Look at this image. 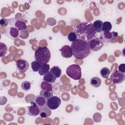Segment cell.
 <instances>
[{"label":"cell","mask_w":125,"mask_h":125,"mask_svg":"<svg viewBox=\"0 0 125 125\" xmlns=\"http://www.w3.org/2000/svg\"><path fill=\"white\" fill-rule=\"evenodd\" d=\"M67 39L69 41L73 42L77 39V36L74 31L71 32L69 33L67 36Z\"/></svg>","instance_id":"83f0119b"},{"label":"cell","mask_w":125,"mask_h":125,"mask_svg":"<svg viewBox=\"0 0 125 125\" xmlns=\"http://www.w3.org/2000/svg\"><path fill=\"white\" fill-rule=\"evenodd\" d=\"M14 27H16L19 31H23L26 29L27 26L26 22L23 20H17L14 23Z\"/></svg>","instance_id":"9a60e30c"},{"label":"cell","mask_w":125,"mask_h":125,"mask_svg":"<svg viewBox=\"0 0 125 125\" xmlns=\"http://www.w3.org/2000/svg\"><path fill=\"white\" fill-rule=\"evenodd\" d=\"M31 105L27 106V113L31 116H36L40 114V108L35 102H30Z\"/></svg>","instance_id":"9c48e42d"},{"label":"cell","mask_w":125,"mask_h":125,"mask_svg":"<svg viewBox=\"0 0 125 125\" xmlns=\"http://www.w3.org/2000/svg\"><path fill=\"white\" fill-rule=\"evenodd\" d=\"M103 23V22L101 20H96L93 22V25L96 32L101 33L102 31Z\"/></svg>","instance_id":"d6986e66"},{"label":"cell","mask_w":125,"mask_h":125,"mask_svg":"<svg viewBox=\"0 0 125 125\" xmlns=\"http://www.w3.org/2000/svg\"><path fill=\"white\" fill-rule=\"evenodd\" d=\"M7 47L5 44L2 42H0V57H4L7 52Z\"/></svg>","instance_id":"cb8c5ba5"},{"label":"cell","mask_w":125,"mask_h":125,"mask_svg":"<svg viewBox=\"0 0 125 125\" xmlns=\"http://www.w3.org/2000/svg\"><path fill=\"white\" fill-rule=\"evenodd\" d=\"M74 32L77 35L78 39L86 42L94 38L97 33L93 24L87 21L81 22L75 27Z\"/></svg>","instance_id":"6da1fadb"},{"label":"cell","mask_w":125,"mask_h":125,"mask_svg":"<svg viewBox=\"0 0 125 125\" xmlns=\"http://www.w3.org/2000/svg\"><path fill=\"white\" fill-rule=\"evenodd\" d=\"M118 33L116 32H108V31H102L100 33V39L102 41L105 43H109L111 41L118 36Z\"/></svg>","instance_id":"5b68a950"},{"label":"cell","mask_w":125,"mask_h":125,"mask_svg":"<svg viewBox=\"0 0 125 125\" xmlns=\"http://www.w3.org/2000/svg\"><path fill=\"white\" fill-rule=\"evenodd\" d=\"M53 92L52 91H49V90H41L40 93V95L44 97L46 100L49 97H51L53 96Z\"/></svg>","instance_id":"44dd1931"},{"label":"cell","mask_w":125,"mask_h":125,"mask_svg":"<svg viewBox=\"0 0 125 125\" xmlns=\"http://www.w3.org/2000/svg\"><path fill=\"white\" fill-rule=\"evenodd\" d=\"M46 99L40 96V95H38L36 96V99H35V102L36 103V104H37V105L38 106V107H39L40 109L43 107H44L45 106H46Z\"/></svg>","instance_id":"4fadbf2b"},{"label":"cell","mask_w":125,"mask_h":125,"mask_svg":"<svg viewBox=\"0 0 125 125\" xmlns=\"http://www.w3.org/2000/svg\"><path fill=\"white\" fill-rule=\"evenodd\" d=\"M9 23V20L5 18H2L0 21V25L2 27H6Z\"/></svg>","instance_id":"f1b7e54d"},{"label":"cell","mask_w":125,"mask_h":125,"mask_svg":"<svg viewBox=\"0 0 125 125\" xmlns=\"http://www.w3.org/2000/svg\"><path fill=\"white\" fill-rule=\"evenodd\" d=\"M110 80L114 84L121 83L125 80V74L117 70L112 73L110 76Z\"/></svg>","instance_id":"ba28073f"},{"label":"cell","mask_w":125,"mask_h":125,"mask_svg":"<svg viewBox=\"0 0 125 125\" xmlns=\"http://www.w3.org/2000/svg\"><path fill=\"white\" fill-rule=\"evenodd\" d=\"M110 73V70L107 67H103L100 70V75L104 78H107Z\"/></svg>","instance_id":"7402d4cb"},{"label":"cell","mask_w":125,"mask_h":125,"mask_svg":"<svg viewBox=\"0 0 125 125\" xmlns=\"http://www.w3.org/2000/svg\"><path fill=\"white\" fill-rule=\"evenodd\" d=\"M34 57L35 60L42 64H46L51 58V53L47 47H39L35 52Z\"/></svg>","instance_id":"3957f363"},{"label":"cell","mask_w":125,"mask_h":125,"mask_svg":"<svg viewBox=\"0 0 125 125\" xmlns=\"http://www.w3.org/2000/svg\"><path fill=\"white\" fill-rule=\"evenodd\" d=\"M61 104V100L57 96H51L46 100V105L51 110H55L58 108Z\"/></svg>","instance_id":"8992f818"},{"label":"cell","mask_w":125,"mask_h":125,"mask_svg":"<svg viewBox=\"0 0 125 125\" xmlns=\"http://www.w3.org/2000/svg\"><path fill=\"white\" fill-rule=\"evenodd\" d=\"M49 71L56 78H59L62 74V70L58 66H54L52 67Z\"/></svg>","instance_id":"e0dca14e"},{"label":"cell","mask_w":125,"mask_h":125,"mask_svg":"<svg viewBox=\"0 0 125 125\" xmlns=\"http://www.w3.org/2000/svg\"><path fill=\"white\" fill-rule=\"evenodd\" d=\"M31 83L30 82L27 81H25L23 82L21 84V88L26 91H28L31 88Z\"/></svg>","instance_id":"4316f807"},{"label":"cell","mask_w":125,"mask_h":125,"mask_svg":"<svg viewBox=\"0 0 125 125\" xmlns=\"http://www.w3.org/2000/svg\"><path fill=\"white\" fill-rule=\"evenodd\" d=\"M41 87L42 89H43V90L52 91V85L51 84V83H48V82H44V81L42 82L41 83Z\"/></svg>","instance_id":"484cf974"},{"label":"cell","mask_w":125,"mask_h":125,"mask_svg":"<svg viewBox=\"0 0 125 125\" xmlns=\"http://www.w3.org/2000/svg\"><path fill=\"white\" fill-rule=\"evenodd\" d=\"M16 66L19 71L25 72L28 69L29 64L26 60L21 59L16 62Z\"/></svg>","instance_id":"30bf717a"},{"label":"cell","mask_w":125,"mask_h":125,"mask_svg":"<svg viewBox=\"0 0 125 125\" xmlns=\"http://www.w3.org/2000/svg\"><path fill=\"white\" fill-rule=\"evenodd\" d=\"M56 78L50 72H48L45 75H43V80L44 82H48L49 83H53L55 82Z\"/></svg>","instance_id":"2e32d148"},{"label":"cell","mask_w":125,"mask_h":125,"mask_svg":"<svg viewBox=\"0 0 125 125\" xmlns=\"http://www.w3.org/2000/svg\"><path fill=\"white\" fill-rule=\"evenodd\" d=\"M66 73L74 80H79L82 77L81 68L78 64H73L68 66L66 69Z\"/></svg>","instance_id":"277c9868"},{"label":"cell","mask_w":125,"mask_h":125,"mask_svg":"<svg viewBox=\"0 0 125 125\" xmlns=\"http://www.w3.org/2000/svg\"><path fill=\"white\" fill-rule=\"evenodd\" d=\"M49 69H50L49 64H48L47 63L43 64L42 65L38 72H39V74L41 76H43V75H45L46 73H47L48 72H49Z\"/></svg>","instance_id":"ac0fdd59"},{"label":"cell","mask_w":125,"mask_h":125,"mask_svg":"<svg viewBox=\"0 0 125 125\" xmlns=\"http://www.w3.org/2000/svg\"><path fill=\"white\" fill-rule=\"evenodd\" d=\"M71 47L73 56L78 59H83L90 53V48L87 42L81 39H77L71 43Z\"/></svg>","instance_id":"7a4b0ae2"},{"label":"cell","mask_w":125,"mask_h":125,"mask_svg":"<svg viewBox=\"0 0 125 125\" xmlns=\"http://www.w3.org/2000/svg\"><path fill=\"white\" fill-rule=\"evenodd\" d=\"M60 51H61L62 56L64 58H69L73 55L71 47L69 45H63L60 48Z\"/></svg>","instance_id":"7c38bea8"},{"label":"cell","mask_w":125,"mask_h":125,"mask_svg":"<svg viewBox=\"0 0 125 125\" xmlns=\"http://www.w3.org/2000/svg\"><path fill=\"white\" fill-rule=\"evenodd\" d=\"M5 35L8 38L14 39L17 38L19 35V31L15 27H6Z\"/></svg>","instance_id":"8fae6325"},{"label":"cell","mask_w":125,"mask_h":125,"mask_svg":"<svg viewBox=\"0 0 125 125\" xmlns=\"http://www.w3.org/2000/svg\"><path fill=\"white\" fill-rule=\"evenodd\" d=\"M90 50L98 51L103 48L104 43L99 38H94L87 42Z\"/></svg>","instance_id":"52a82bcc"},{"label":"cell","mask_w":125,"mask_h":125,"mask_svg":"<svg viewBox=\"0 0 125 125\" xmlns=\"http://www.w3.org/2000/svg\"><path fill=\"white\" fill-rule=\"evenodd\" d=\"M112 29V24L109 21H104L103 23L102 31L110 32Z\"/></svg>","instance_id":"d4e9b609"},{"label":"cell","mask_w":125,"mask_h":125,"mask_svg":"<svg viewBox=\"0 0 125 125\" xmlns=\"http://www.w3.org/2000/svg\"><path fill=\"white\" fill-rule=\"evenodd\" d=\"M90 83L93 87H98L101 84V80L99 77H94L91 79Z\"/></svg>","instance_id":"ffe728a7"},{"label":"cell","mask_w":125,"mask_h":125,"mask_svg":"<svg viewBox=\"0 0 125 125\" xmlns=\"http://www.w3.org/2000/svg\"><path fill=\"white\" fill-rule=\"evenodd\" d=\"M40 111V115L42 118H46L50 116L51 114V111L46 105L44 107L41 108Z\"/></svg>","instance_id":"5bb4252c"},{"label":"cell","mask_w":125,"mask_h":125,"mask_svg":"<svg viewBox=\"0 0 125 125\" xmlns=\"http://www.w3.org/2000/svg\"><path fill=\"white\" fill-rule=\"evenodd\" d=\"M118 71L125 73V64L121 63L118 66Z\"/></svg>","instance_id":"f546056e"},{"label":"cell","mask_w":125,"mask_h":125,"mask_svg":"<svg viewBox=\"0 0 125 125\" xmlns=\"http://www.w3.org/2000/svg\"><path fill=\"white\" fill-rule=\"evenodd\" d=\"M42 64L37 61H34L31 62V68L34 72L39 71L42 66Z\"/></svg>","instance_id":"603a6c76"}]
</instances>
